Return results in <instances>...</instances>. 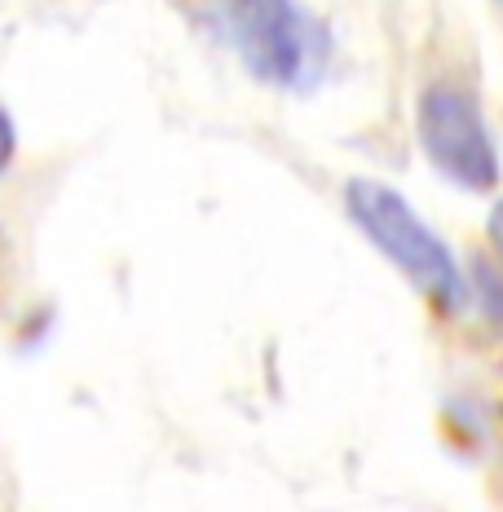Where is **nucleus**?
Segmentation results:
<instances>
[{
    "label": "nucleus",
    "instance_id": "nucleus-1",
    "mask_svg": "<svg viewBox=\"0 0 503 512\" xmlns=\"http://www.w3.org/2000/svg\"><path fill=\"white\" fill-rule=\"evenodd\" d=\"M345 212L353 226L367 234L371 248L428 305L446 309V314L464 305V265H459L455 248L415 212V204L402 190H393L389 181L376 177H353L345 181Z\"/></svg>",
    "mask_w": 503,
    "mask_h": 512
},
{
    "label": "nucleus",
    "instance_id": "nucleus-2",
    "mask_svg": "<svg viewBox=\"0 0 503 512\" xmlns=\"http://www.w3.org/2000/svg\"><path fill=\"white\" fill-rule=\"evenodd\" d=\"M415 142L420 155L468 195H495L503 181L499 137L490 128L473 89L459 84H424L415 98Z\"/></svg>",
    "mask_w": 503,
    "mask_h": 512
},
{
    "label": "nucleus",
    "instance_id": "nucleus-5",
    "mask_svg": "<svg viewBox=\"0 0 503 512\" xmlns=\"http://www.w3.org/2000/svg\"><path fill=\"white\" fill-rule=\"evenodd\" d=\"M18 159V124H14V111L0 102V177L14 168Z\"/></svg>",
    "mask_w": 503,
    "mask_h": 512
},
{
    "label": "nucleus",
    "instance_id": "nucleus-3",
    "mask_svg": "<svg viewBox=\"0 0 503 512\" xmlns=\"http://www.w3.org/2000/svg\"><path fill=\"white\" fill-rule=\"evenodd\" d=\"M230 36L252 76L274 89H314L327 71L331 40L296 0H230Z\"/></svg>",
    "mask_w": 503,
    "mask_h": 512
},
{
    "label": "nucleus",
    "instance_id": "nucleus-4",
    "mask_svg": "<svg viewBox=\"0 0 503 512\" xmlns=\"http://www.w3.org/2000/svg\"><path fill=\"white\" fill-rule=\"evenodd\" d=\"M464 305H473L486 327L503 332V261L495 252H473L464 265Z\"/></svg>",
    "mask_w": 503,
    "mask_h": 512
},
{
    "label": "nucleus",
    "instance_id": "nucleus-6",
    "mask_svg": "<svg viewBox=\"0 0 503 512\" xmlns=\"http://www.w3.org/2000/svg\"><path fill=\"white\" fill-rule=\"evenodd\" d=\"M486 243H490V252L503 261V195L490 204V212H486Z\"/></svg>",
    "mask_w": 503,
    "mask_h": 512
}]
</instances>
